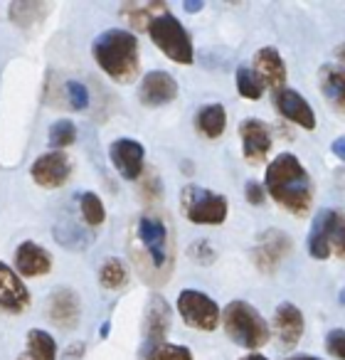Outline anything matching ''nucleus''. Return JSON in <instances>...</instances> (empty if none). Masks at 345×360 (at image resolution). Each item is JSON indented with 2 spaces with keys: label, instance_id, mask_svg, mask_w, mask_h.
<instances>
[{
  "label": "nucleus",
  "instance_id": "nucleus-2",
  "mask_svg": "<svg viewBox=\"0 0 345 360\" xmlns=\"http://www.w3.org/2000/svg\"><path fill=\"white\" fill-rule=\"evenodd\" d=\"M131 259H136V266L145 281H165L168 271L176 264V257H173L168 225L160 215L145 212L138 217V222H136V250Z\"/></svg>",
  "mask_w": 345,
  "mask_h": 360
},
{
  "label": "nucleus",
  "instance_id": "nucleus-15",
  "mask_svg": "<svg viewBox=\"0 0 345 360\" xmlns=\"http://www.w3.org/2000/svg\"><path fill=\"white\" fill-rule=\"evenodd\" d=\"M254 72L259 75V79L264 82V86L269 89H284L286 84V65L281 60L279 50L274 47H261L254 57Z\"/></svg>",
  "mask_w": 345,
  "mask_h": 360
},
{
  "label": "nucleus",
  "instance_id": "nucleus-26",
  "mask_svg": "<svg viewBox=\"0 0 345 360\" xmlns=\"http://www.w3.org/2000/svg\"><path fill=\"white\" fill-rule=\"evenodd\" d=\"M308 252L315 259H328L330 257V245L328 237H325V227H323V212H318L311 225V235H308Z\"/></svg>",
  "mask_w": 345,
  "mask_h": 360
},
{
  "label": "nucleus",
  "instance_id": "nucleus-24",
  "mask_svg": "<svg viewBox=\"0 0 345 360\" xmlns=\"http://www.w3.org/2000/svg\"><path fill=\"white\" fill-rule=\"evenodd\" d=\"M99 281H101V286L109 289V291H116V289H121V286H126V281H129V271H126L124 262L114 259V257L106 259L99 269Z\"/></svg>",
  "mask_w": 345,
  "mask_h": 360
},
{
  "label": "nucleus",
  "instance_id": "nucleus-18",
  "mask_svg": "<svg viewBox=\"0 0 345 360\" xmlns=\"http://www.w3.org/2000/svg\"><path fill=\"white\" fill-rule=\"evenodd\" d=\"M79 296L72 289H57L50 299V319L60 328L70 330L79 323Z\"/></svg>",
  "mask_w": 345,
  "mask_h": 360
},
{
  "label": "nucleus",
  "instance_id": "nucleus-29",
  "mask_svg": "<svg viewBox=\"0 0 345 360\" xmlns=\"http://www.w3.org/2000/svg\"><path fill=\"white\" fill-rule=\"evenodd\" d=\"M77 141V126L72 124L70 119H62V121H55L50 126V143L55 148H67Z\"/></svg>",
  "mask_w": 345,
  "mask_h": 360
},
{
  "label": "nucleus",
  "instance_id": "nucleus-23",
  "mask_svg": "<svg viewBox=\"0 0 345 360\" xmlns=\"http://www.w3.org/2000/svg\"><path fill=\"white\" fill-rule=\"evenodd\" d=\"M25 355H30L32 360H57V343L47 330L32 328L27 333V348Z\"/></svg>",
  "mask_w": 345,
  "mask_h": 360
},
{
  "label": "nucleus",
  "instance_id": "nucleus-7",
  "mask_svg": "<svg viewBox=\"0 0 345 360\" xmlns=\"http://www.w3.org/2000/svg\"><path fill=\"white\" fill-rule=\"evenodd\" d=\"M178 314L183 316V321L188 326H193L197 330H215L222 319L220 306L197 289L181 291V296H178Z\"/></svg>",
  "mask_w": 345,
  "mask_h": 360
},
{
  "label": "nucleus",
  "instance_id": "nucleus-25",
  "mask_svg": "<svg viewBox=\"0 0 345 360\" xmlns=\"http://www.w3.org/2000/svg\"><path fill=\"white\" fill-rule=\"evenodd\" d=\"M237 91H240L245 99H261V94H264V82L259 79V75H256L252 67H240L237 70Z\"/></svg>",
  "mask_w": 345,
  "mask_h": 360
},
{
  "label": "nucleus",
  "instance_id": "nucleus-11",
  "mask_svg": "<svg viewBox=\"0 0 345 360\" xmlns=\"http://www.w3.org/2000/svg\"><path fill=\"white\" fill-rule=\"evenodd\" d=\"M242 150L249 163H261L271 150V129L261 119H247L240 126Z\"/></svg>",
  "mask_w": 345,
  "mask_h": 360
},
{
  "label": "nucleus",
  "instance_id": "nucleus-33",
  "mask_svg": "<svg viewBox=\"0 0 345 360\" xmlns=\"http://www.w3.org/2000/svg\"><path fill=\"white\" fill-rule=\"evenodd\" d=\"M245 193H247V200L252 202V205H261L264 202V188L259 186V183H254V180H249L247 183V188H245Z\"/></svg>",
  "mask_w": 345,
  "mask_h": 360
},
{
  "label": "nucleus",
  "instance_id": "nucleus-3",
  "mask_svg": "<svg viewBox=\"0 0 345 360\" xmlns=\"http://www.w3.org/2000/svg\"><path fill=\"white\" fill-rule=\"evenodd\" d=\"M94 60L114 82H134L138 75V40L129 30H106L94 40Z\"/></svg>",
  "mask_w": 345,
  "mask_h": 360
},
{
  "label": "nucleus",
  "instance_id": "nucleus-14",
  "mask_svg": "<svg viewBox=\"0 0 345 360\" xmlns=\"http://www.w3.org/2000/svg\"><path fill=\"white\" fill-rule=\"evenodd\" d=\"M30 306V291L22 284V279L11 269L8 264L0 262V309L20 314Z\"/></svg>",
  "mask_w": 345,
  "mask_h": 360
},
{
  "label": "nucleus",
  "instance_id": "nucleus-38",
  "mask_svg": "<svg viewBox=\"0 0 345 360\" xmlns=\"http://www.w3.org/2000/svg\"><path fill=\"white\" fill-rule=\"evenodd\" d=\"M291 360H318V358H311V355H299V358H291Z\"/></svg>",
  "mask_w": 345,
  "mask_h": 360
},
{
  "label": "nucleus",
  "instance_id": "nucleus-1",
  "mask_svg": "<svg viewBox=\"0 0 345 360\" xmlns=\"http://www.w3.org/2000/svg\"><path fill=\"white\" fill-rule=\"evenodd\" d=\"M264 188L281 207L304 217L313 202V183L294 153H281L266 168Z\"/></svg>",
  "mask_w": 345,
  "mask_h": 360
},
{
  "label": "nucleus",
  "instance_id": "nucleus-27",
  "mask_svg": "<svg viewBox=\"0 0 345 360\" xmlns=\"http://www.w3.org/2000/svg\"><path fill=\"white\" fill-rule=\"evenodd\" d=\"M79 210H82V217H84L86 225L96 227L106 220V210H104V202H101L99 195L94 193H82L79 195Z\"/></svg>",
  "mask_w": 345,
  "mask_h": 360
},
{
  "label": "nucleus",
  "instance_id": "nucleus-10",
  "mask_svg": "<svg viewBox=\"0 0 345 360\" xmlns=\"http://www.w3.org/2000/svg\"><path fill=\"white\" fill-rule=\"evenodd\" d=\"M178 96V82L163 70L148 72L141 79L138 99L143 106H165Z\"/></svg>",
  "mask_w": 345,
  "mask_h": 360
},
{
  "label": "nucleus",
  "instance_id": "nucleus-12",
  "mask_svg": "<svg viewBox=\"0 0 345 360\" xmlns=\"http://www.w3.org/2000/svg\"><path fill=\"white\" fill-rule=\"evenodd\" d=\"M274 104L286 121H294V124H299L306 131L315 129V111L311 109V104L296 89H289V86L279 89L274 94Z\"/></svg>",
  "mask_w": 345,
  "mask_h": 360
},
{
  "label": "nucleus",
  "instance_id": "nucleus-21",
  "mask_svg": "<svg viewBox=\"0 0 345 360\" xmlns=\"http://www.w3.org/2000/svg\"><path fill=\"white\" fill-rule=\"evenodd\" d=\"M320 89L338 109L345 111V70L323 67L320 70Z\"/></svg>",
  "mask_w": 345,
  "mask_h": 360
},
{
  "label": "nucleus",
  "instance_id": "nucleus-32",
  "mask_svg": "<svg viewBox=\"0 0 345 360\" xmlns=\"http://www.w3.org/2000/svg\"><path fill=\"white\" fill-rule=\"evenodd\" d=\"M325 350H328L333 358L345 360V330L343 328H333L325 335Z\"/></svg>",
  "mask_w": 345,
  "mask_h": 360
},
{
  "label": "nucleus",
  "instance_id": "nucleus-22",
  "mask_svg": "<svg viewBox=\"0 0 345 360\" xmlns=\"http://www.w3.org/2000/svg\"><path fill=\"white\" fill-rule=\"evenodd\" d=\"M320 212H323V227L330 250L345 259V215L335 210H320Z\"/></svg>",
  "mask_w": 345,
  "mask_h": 360
},
{
  "label": "nucleus",
  "instance_id": "nucleus-37",
  "mask_svg": "<svg viewBox=\"0 0 345 360\" xmlns=\"http://www.w3.org/2000/svg\"><path fill=\"white\" fill-rule=\"evenodd\" d=\"M242 360H269V358H264V355H259V353H252V355H247V358H242Z\"/></svg>",
  "mask_w": 345,
  "mask_h": 360
},
{
  "label": "nucleus",
  "instance_id": "nucleus-30",
  "mask_svg": "<svg viewBox=\"0 0 345 360\" xmlns=\"http://www.w3.org/2000/svg\"><path fill=\"white\" fill-rule=\"evenodd\" d=\"M145 360H193L190 348L185 345H176V343H160L153 345Z\"/></svg>",
  "mask_w": 345,
  "mask_h": 360
},
{
  "label": "nucleus",
  "instance_id": "nucleus-20",
  "mask_svg": "<svg viewBox=\"0 0 345 360\" xmlns=\"http://www.w3.org/2000/svg\"><path fill=\"white\" fill-rule=\"evenodd\" d=\"M227 126V111L222 104H207L197 114V131L207 139H220Z\"/></svg>",
  "mask_w": 345,
  "mask_h": 360
},
{
  "label": "nucleus",
  "instance_id": "nucleus-8",
  "mask_svg": "<svg viewBox=\"0 0 345 360\" xmlns=\"http://www.w3.org/2000/svg\"><path fill=\"white\" fill-rule=\"evenodd\" d=\"M291 252H294L291 237L281 230H269L259 237L252 257H254V264L259 266L264 274H274V271L279 269V264L291 255Z\"/></svg>",
  "mask_w": 345,
  "mask_h": 360
},
{
  "label": "nucleus",
  "instance_id": "nucleus-19",
  "mask_svg": "<svg viewBox=\"0 0 345 360\" xmlns=\"http://www.w3.org/2000/svg\"><path fill=\"white\" fill-rule=\"evenodd\" d=\"M170 306L165 304L160 296H153L148 301V309H145V321H143V338L148 343H158L168 335V328H170Z\"/></svg>",
  "mask_w": 345,
  "mask_h": 360
},
{
  "label": "nucleus",
  "instance_id": "nucleus-9",
  "mask_svg": "<svg viewBox=\"0 0 345 360\" xmlns=\"http://www.w3.org/2000/svg\"><path fill=\"white\" fill-rule=\"evenodd\" d=\"M30 175L42 188H62L72 175V160L70 155L60 153V150L45 153L32 163Z\"/></svg>",
  "mask_w": 345,
  "mask_h": 360
},
{
  "label": "nucleus",
  "instance_id": "nucleus-13",
  "mask_svg": "<svg viewBox=\"0 0 345 360\" xmlns=\"http://www.w3.org/2000/svg\"><path fill=\"white\" fill-rule=\"evenodd\" d=\"M111 163L116 165V170L121 173L124 180H136L143 170V146L134 139H119L109 146Z\"/></svg>",
  "mask_w": 345,
  "mask_h": 360
},
{
  "label": "nucleus",
  "instance_id": "nucleus-31",
  "mask_svg": "<svg viewBox=\"0 0 345 360\" xmlns=\"http://www.w3.org/2000/svg\"><path fill=\"white\" fill-rule=\"evenodd\" d=\"M65 94L67 99H70V106L74 111H84L86 106H89V91H86V86L82 84V82H67L65 84Z\"/></svg>",
  "mask_w": 345,
  "mask_h": 360
},
{
  "label": "nucleus",
  "instance_id": "nucleus-36",
  "mask_svg": "<svg viewBox=\"0 0 345 360\" xmlns=\"http://www.w3.org/2000/svg\"><path fill=\"white\" fill-rule=\"evenodd\" d=\"M202 8V3H185V11L188 13H197Z\"/></svg>",
  "mask_w": 345,
  "mask_h": 360
},
{
  "label": "nucleus",
  "instance_id": "nucleus-4",
  "mask_svg": "<svg viewBox=\"0 0 345 360\" xmlns=\"http://www.w3.org/2000/svg\"><path fill=\"white\" fill-rule=\"evenodd\" d=\"M222 323L225 333L230 335L232 343L242 345L247 350H256L269 343V326L264 316L247 301H232L222 311Z\"/></svg>",
  "mask_w": 345,
  "mask_h": 360
},
{
  "label": "nucleus",
  "instance_id": "nucleus-35",
  "mask_svg": "<svg viewBox=\"0 0 345 360\" xmlns=\"http://www.w3.org/2000/svg\"><path fill=\"white\" fill-rule=\"evenodd\" d=\"M335 57H338V60L345 65V42H343V45H338V47H335Z\"/></svg>",
  "mask_w": 345,
  "mask_h": 360
},
{
  "label": "nucleus",
  "instance_id": "nucleus-34",
  "mask_svg": "<svg viewBox=\"0 0 345 360\" xmlns=\"http://www.w3.org/2000/svg\"><path fill=\"white\" fill-rule=\"evenodd\" d=\"M330 150H333V153L338 155V158L345 163V136H340V139H335V141H333V146H330Z\"/></svg>",
  "mask_w": 345,
  "mask_h": 360
},
{
  "label": "nucleus",
  "instance_id": "nucleus-39",
  "mask_svg": "<svg viewBox=\"0 0 345 360\" xmlns=\"http://www.w3.org/2000/svg\"><path fill=\"white\" fill-rule=\"evenodd\" d=\"M18 360H32V358H30V355H20Z\"/></svg>",
  "mask_w": 345,
  "mask_h": 360
},
{
  "label": "nucleus",
  "instance_id": "nucleus-5",
  "mask_svg": "<svg viewBox=\"0 0 345 360\" xmlns=\"http://www.w3.org/2000/svg\"><path fill=\"white\" fill-rule=\"evenodd\" d=\"M145 30H148L150 40L158 45V50L168 60L178 62V65H190L193 62V57H195L193 40L176 15H170V13L153 15L148 25H145Z\"/></svg>",
  "mask_w": 345,
  "mask_h": 360
},
{
  "label": "nucleus",
  "instance_id": "nucleus-28",
  "mask_svg": "<svg viewBox=\"0 0 345 360\" xmlns=\"http://www.w3.org/2000/svg\"><path fill=\"white\" fill-rule=\"evenodd\" d=\"M47 13V6L40 3H13L11 6V20L15 25H30V22L40 20Z\"/></svg>",
  "mask_w": 345,
  "mask_h": 360
},
{
  "label": "nucleus",
  "instance_id": "nucleus-17",
  "mask_svg": "<svg viewBox=\"0 0 345 360\" xmlns=\"http://www.w3.org/2000/svg\"><path fill=\"white\" fill-rule=\"evenodd\" d=\"M15 266L22 276H45L52 269V257L35 242H22L15 252Z\"/></svg>",
  "mask_w": 345,
  "mask_h": 360
},
{
  "label": "nucleus",
  "instance_id": "nucleus-6",
  "mask_svg": "<svg viewBox=\"0 0 345 360\" xmlns=\"http://www.w3.org/2000/svg\"><path fill=\"white\" fill-rule=\"evenodd\" d=\"M181 202L188 220L195 225H222L227 220V212H230L225 195L200 186H188L181 193Z\"/></svg>",
  "mask_w": 345,
  "mask_h": 360
},
{
  "label": "nucleus",
  "instance_id": "nucleus-16",
  "mask_svg": "<svg viewBox=\"0 0 345 360\" xmlns=\"http://www.w3.org/2000/svg\"><path fill=\"white\" fill-rule=\"evenodd\" d=\"M274 326H276V335L284 343V348H294L296 343L304 335V314H301L299 306L294 304H281L274 314Z\"/></svg>",
  "mask_w": 345,
  "mask_h": 360
}]
</instances>
